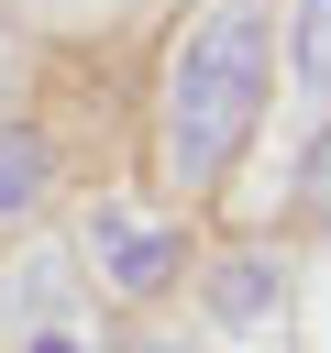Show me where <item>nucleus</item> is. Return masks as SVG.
<instances>
[{"instance_id":"1","label":"nucleus","mask_w":331,"mask_h":353,"mask_svg":"<svg viewBox=\"0 0 331 353\" xmlns=\"http://www.w3.org/2000/svg\"><path fill=\"white\" fill-rule=\"evenodd\" d=\"M265 77H276L265 0H210L177 33V55H166V176L177 188H221L232 176V154L265 121Z\"/></svg>"},{"instance_id":"2","label":"nucleus","mask_w":331,"mask_h":353,"mask_svg":"<svg viewBox=\"0 0 331 353\" xmlns=\"http://www.w3.org/2000/svg\"><path fill=\"white\" fill-rule=\"evenodd\" d=\"M88 254H99V276H110L121 298H154V287H166V276L188 265V243H177L166 221H143V210H121V199H110V210L88 221Z\"/></svg>"},{"instance_id":"3","label":"nucleus","mask_w":331,"mask_h":353,"mask_svg":"<svg viewBox=\"0 0 331 353\" xmlns=\"http://www.w3.org/2000/svg\"><path fill=\"white\" fill-rule=\"evenodd\" d=\"M44 188H55V143H44L33 121H11V132H0V221H22Z\"/></svg>"},{"instance_id":"4","label":"nucleus","mask_w":331,"mask_h":353,"mask_svg":"<svg viewBox=\"0 0 331 353\" xmlns=\"http://www.w3.org/2000/svg\"><path fill=\"white\" fill-rule=\"evenodd\" d=\"M276 287H287V276H276L265 254H232V265L210 276V309H221V320H265V309H276Z\"/></svg>"},{"instance_id":"5","label":"nucleus","mask_w":331,"mask_h":353,"mask_svg":"<svg viewBox=\"0 0 331 353\" xmlns=\"http://www.w3.org/2000/svg\"><path fill=\"white\" fill-rule=\"evenodd\" d=\"M309 77L331 88V0H309Z\"/></svg>"},{"instance_id":"6","label":"nucleus","mask_w":331,"mask_h":353,"mask_svg":"<svg viewBox=\"0 0 331 353\" xmlns=\"http://www.w3.org/2000/svg\"><path fill=\"white\" fill-rule=\"evenodd\" d=\"M22 353H88V342H77V331H55V320H44V331H33V342H22Z\"/></svg>"},{"instance_id":"7","label":"nucleus","mask_w":331,"mask_h":353,"mask_svg":"<svg viewBox=\"0 0 331 353\" xmlns=\"http://www.w3.org/2000/svg\"><path fill=\"white\" fill-rule=\"evenodd\" d=\"M154 353H177V342H154Z\"/></svg>"}]
</instances>
